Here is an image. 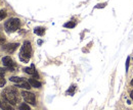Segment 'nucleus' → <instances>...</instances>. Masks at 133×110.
<instances>
[{
    "label": "nucleus",
    "instance_id": "f257e3e1",
    "mask_svg": "<svg viewBox=\"0 0 133 110\" xmlns=\"http://www.w3.org/2000/svg\"><path fill=\"white\" fill-rule=\"evenodd\" d=\"M2 97L4 98L5 101H7L11 105H16L18 102V95L15 88H7V89L3 90Z\"/></svg>",
    "mask_w": 133,
    "mask_h": 110
},
{
    "label": "nucleus",
    "instance_id": "f03ea898",
    "mask_svg": "<svg viewBox=\"0 0 133 110\" xmlns=\"http://www.w3.org/2000/svg\"><path fill=\"white\" fill-rule=\"evenodd\" d=\"M32 56V46L29 41H25L23 44V47L21 49L19 53V59L24 62H27Z\"/></svg>",
    "mask_w": 133,
    "mask_h": 110
},
{
    "label": "nucleus",
    "instance_id": "7ed1b4c3",
    "mask_svg": "<svg viewBox=\"0 0 133 110\" xmlns=\"http://www.w3.org/2000/svg\"><path fill=\"white\" fill-rule=\"evenodd\" d=\"M19 25H21V20L17 17H12V18H9L7 21H5L4 28L8 33H12L18 30Z\"/></svg>",
    "mask_w": 133,
    "mask_h": 110
},
{
    "label": "nucleus",
    "instance_id": "20e7f679",
    "mask_svg": "<svg viewBox=\"0 0 133 110\" xmlns=\"http://www.w3.org/2000/svg\"><path fill=\"white\" fill-rule=\"evenodd\" d=\"M22 96H23V98L25 99V101L27 103H30L32 106L36 105V97H35V95L33 93L28 92V91H23L22 92Z\"/></svg>",
    "mask_w": 133,
    "mask_h": 110
},
{
    "label": "nucleus",
    "instance_id": "39448f33",
    "mask_svg": "<svg viewBox=\"0 0 133 110\" xmlns=\"http://www.w3.org/2000/svg\"><path fill=\"white\" fill-rule=\"evenodd\" d=\"M19 45L17 44V43H10V44H6V45H4L3 47H2V49L5 51V52H7V53H14L16 50L17 49V47H18Z\"/></svg>",
    "mask_w": 133,
    "mask_h": 110
},
{
    "label": "nucleus",
    "instance_id": "423d86ee",
    "mask_svg": "<svg viewBox=\"0 0 133 110\" xmlns=\"http://www.w3.org/2000/svg\"><path fill=\"white\" fill-rule=\"evenodd\" d=\"M2 63H3L4 66L10 68L11 70L14 69L12 67L15 66V62H14V60L11 59V57H9V56H4V57L2 58Z\"/></svg>",
    "mask_w": 133,
    "mask_h": 110
},
{
    "label": "nucleus",
    "instance_id": "0eeeda50",
    "mask_svg": "<svg viewBox=\"0 0 133 110\" xmlns=\"http://www.w3.org/2000/svg\"><path fill=\"white\" fill-rule=\"evenodd\" d=\"M24 70H25L26 74H29V75H32V76H36V77L39 78V76H38V74H37L34 65H31V67H26Z\"/></svg>",
    "mask_w": 133,
    "mask_h": 110
},
{
    "label": "nucleus",
    "instance_id": "6e6552de",
    "mask_svg": "<svg viewBox=\"0 0 133 110\" xmlns=\"http://www.w3.org/2000/svg\"><path fill=\"white\" fill-rule=\"evenodd\" d=\"M28 83L31 85V87H34V88H37V89H39V88H41V83L40 82H38L37 79H29L28 80Z\"/></svg>",
    "mask_w": 133,
    "mask_h": 110
},
{
    "label": "nucleus",
    "instance_id": "1a4fd4ad",
    "mask_svg": "<svg viewBox=\"0 0 133 110\" xmlns=\"http://www.w3.org/2000/svg\"><path fill=\"white\" fill-rule=\"evenodd\" d=\"M10 82H12V83H16L17 85H21V84H24L26 80L23 79V78H18V77H11L10 79H9Z\"/></svg>",
    "mask_w": 133,
    "mask_h": 110
},
{
    "label": "nucleus",
    "instance_id": "9d476101",
    "mask_svg": "<svg viewBox=\"0 0 133 110\" xmlns=\"http://www.w3.org/2000/svg\"><path fill=\"white\" fill-rule=\"evenodd\" d=\"M1 108L3 110H14L11 104H9L7 101H4L3 103H1Z\"/></svg>",
    "mask_w": 133,
    "mask_h": 110
},
{
    "label": "nucleus",
    "instance_id": "9b49d317",
    "mask_svg": "<svg viewBox=\"0 0 133 110\" xmlns=\"http://www.w3.org/2000/svg\"><path fill=\"white\" fill-rule=\"evenodd\" d=\"M34 33H35L36 35H38V36H42V35H44V33H45V29L42 28V27H37V28H35Z\"/></svg>",
    "mask_w": 133,
    "mask_h": 110
},
{
    "label": "nucleus",
    "instance_id": "f8f14e48",
    "mask_svg": "<svg viewBox=\"0 0 133 110\" xmlns=\"http://www.w3.org/2000/svg\"><path fill=\"white\" fill-rule=\"evenodd\" d=\"M19 110H31V109H30V106H29L28 104L22 103V104L19 105Z\"/></svg>",
    "mask_w": 133,
    "mask_h": 110
},
{
    "label": "nucleus",
    "instance_id": "ddd939ff",
    "mask_svg": "<svg viewBox=\"0 0 133 110\" xmlns=\"http://www.w3.org/2000/svg\"><path fill=\"white\" fill-rule=\"evenodd\" d=\"M75 26H76V24H75V23H73V21H69V23H66V24L64 25V27H65V28H70V29L75 28Z\"/></svg>",
    "mask_w": 133,
    "mask_h": 110
},
{
    "label": "nucleus",
    "instance_id": "4468645a",
    "mask_svg": "<svg viewBox=\"0 0 133 110\" xmlns=\"http://www.w3.org/2000/svg\"><path fill=\"white\" fill-rule=\"evenodd\" d=\"M6 16H7V13H6L5 10H0V20L3 19V18H5Z\"/></svg>",
    "mask_w": 133,
    "mask_h": 110
},
{
    "label": "nucleus",
    "instance_id": "2eb2a0df",
    "mask_svg": "<svg viewBox=\"0 0 133 110\" xmlns=\"http://www.w3.org/2000/svg\"><path fill=\"white\" fill-rule=\"evenodd\" d=\"M5 83H6L5 79H3V77L0 75V87H3L5 85Z\"/></svg>",
    "mask_w": 133,
    "mask_h": 110
},
{
    "label": "nucleus",
    "instance_id": "dca6fc26",
    "mask_svg": "<svg viewBox=\"0 0 133 110\" xmlns=\"http://www.w3.org/2000/svg\"><path fill=\"white\" fill-rule=\"evenodd\" d=\"M74 90H75V86H72V88H71L70 90H68V92H66V94H71V95H73V94H74Z\"/></svg>",
    "mask_w": 133,
    "mask_h": 110
},
{
    "label": "nucleus",
    "instance_id": "f3484780",
    "mask_svg": "<svg viewBox=\"0 0 133 110\" xmlns=\"http://www.w3.org/2000/svg\"><path fill=\"white\" fill-rule=\"evenodd\" d=\"M129 61H130V58L127 57V59H126V70L127 71H128V67H129Z\"/></svg>",
    "mask_w": 133,
    "mask_h": 110
},
{
    "label": "nucleus",
    "instance_id": "a211bd4d",
    "mask_svg": "<svg viewBox=\"0 0 133 110\" xmlns=\"http://www.w3.org/2000/svg\"><path fill=\"white\" fill-rule=\"evenodd\" d=\"M5 74V69H3V68H0V75L2 76V75H4Z\"/></svg>",
    "mask_w": 133,
    "mask_h": 110
},
{
    "label": "nucleus",
    "instance_id": "6ab92c4d",
    "mask_svg": "<svg viewBox=\"0 0 133 110\" xmlns=\"http://www.w3.org/2000/svg\"><path fill=\"white\" fill-rule=\"evenodd\" d=\"M130 97H131V99L133 100V91H131V92H130Z\"/></svg>",
    "mask_w": 133,
    "mask_h": 110
},
{
    "label": "nucleus",
    "instance_id": "aec40b11",
    "mask_svg": "<svg viewBox=\"0 0 133 110\" xmlns=\"http://www.w3.org/2000/svg\"><path fill=\"white\" fill-rule=\"evenodd\" d=\"M131 85H132V86H133V79H131Z\"/></svg>",
    "mask_w": 133,
    "mask_h": 110
},
{
    "label": "nucleus",
    "instance_id": "412c9836",
    "mask_svg": "<svg viewBox=\"0 0 133 110\" xmlns=\"http://www.w3.org/2000/svg\"><path fill=\"white\" fill-rule=\"evenodd\" d=\"M0 107H1V102H0Z\"/></svg>",
    "mask_w": 133,
    "mask_h": 110
}]
</instances>
